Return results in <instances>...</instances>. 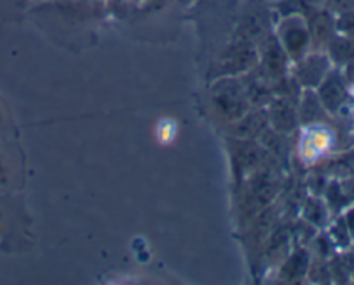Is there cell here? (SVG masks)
Listing matches in <instances>:
<instances>
[{
    "label": "cell",
    "instance_id": "cell-6",
    "mask_svg": "<svg viewBox=\"0 0 354 285\" xmlns=\"http://www.w3.org/2000/svg\"><path fill=\"white\" fill-rule=\"evenodd\" d=\"M235 144H237L234 147L235 172L241 176H245V178L254 172H258V169H261L263 166H266L268 159L272 158L259 142L239 138V142H235Z\"/></svg>",
    "mask_w": 354,
    "mask_h": 285
},
{
    "label": "cell",
    "instance_id": "cell-11",
    "mask_svg": "<svg viewBox=\"0 0 354 285\" xmlns=\"http://www.w3.org/2000/svg\"><path fill=\"white\" fill-rule=\"evenodd\" d=\"M308 270H310V256L304 249H297L286 258V263L280 270V279L286 282H294L306 275Z\"/></svg>",
    "mask_w": 354,
    "mask_h": 285
},
{
    "label": "cell",
    "instance_id": "cell-2",
    "mask_svg": "<svg viewBox=\"0 0 354 285\" xmlns=\"http://www.w3.org/2000/svg\"><path fill=\"white\" fill-rule=\"evenodd\" d=\"M275 35L290 61L297 62L301 57L306 55L311 35L308 23L301 14H287V16H283L282 21L277 24Z\"/></svg>",
    "mask_w": 354,
    "mask_h": 285
},
{
    "label": "cell",
    "instance_id": "cell-12",
    "mask_svg": "<svg viewBox=\"0 0 354 285\" xmlns=\"http://www.w3.org/2000/svg\"><path fill=\"white\" fill-rule=\"evenodd\" d=\"M308 28H310L311 38L325 42L330 40L332 35H334L335 24L327 12H318L311 17V21L308 23Z\"/></svg>",
    "mask_w": 354,
    "mask_h": 285
},
{
    "label": "cell",
    "instance_id": "cell-14",
    "mask_svg": "<svg viewBox=\"0 0 354 285\" xmlns=\"http://www.w3.org/2000/svg\"><path fill=\"white\" fill-rule=\"evenodd\" d=\"M304 218L310 221L311 225H324L327 220V213H325V208L320 201L310 199L304 204Z\"/></svg>",
    "mask_w": 354,
    "mask_h": 285
},
{
    "label": "cell",
    "instance_id": "cell-18",
    "mask_svg": "<svg viewBox=\"0 0 354 285\" xmlns=\"http://www.w3.org/2000/svg\"><path fill=\"white\" fill-rule=\"evenodd\" d=\"M353 280H354V273H353Z\"/></svg>",
    "mask_w": 354,
    "mask_h": 285
},
{
    "label": "cell",
    "instance_id": "cell-13",
    "mask_svg": "<svg viewBox=\"0 0 354 285\" xmlns=\"http://www.w3.org/2000/svg\"><path fill=\"white\" fill-rule=\"evenodd\" d=\"M287 246H289V234H287L286 230H282V228H277L268 242L266 256H268V258H279L280 252L286 251Z\"/></svg>",
    "mask_w": 354,
    "mask_h": 285
},
{
    "label": "cell",
    "instance_id": "cell-4",
    "mask_svg": "<svg viewBox=\"0 0 354 285\" xmlns=\"http://www.w3.org/2000/svg\"><path fill=\"white\" fill-rule=\"evenodd\" d=\"M259 62L258 66L263 69L266 76L273 82H280L287 76L289 71V55L283 50L282 44L279 42L275 33H268L258 44Z\"/></svg>",
    "mask_w": 354,
    "mask_h": 285
},
{
    "label": "cell",
    "instance_id": "cell-1",
    "mask_svg": "<svg viewBox=\"0 0 354 285\" xmlns=\"http://www.w3.org/2000/svg\"><path fill=\"white\" fill-rule=\"evenodd\" d=\"M211 100L216 113L230 123H235L251 111L241 76H218L211 85Z\"/></svg>",
    "mask_w": 354,
    "mask_h": 285
},
{
    "label": "cell",
    "instance_id": "cell-17",
    "mask_svg": "<svg viewBox=\"0 0 354 285\" xmlns=\"http://www.w3.org/2000/svg\"><path fill=\"white\" fill-rule=\"evenodd\" d=\"M0 218H2V213H0Z\"/></svg>",
    "mask_w": 354,
    "mask_h": 285
},
{
    "label": "cell",
    "instance_id": "cell-5",
    "mask_svg": "<svg viewBox=\"0 0 354 285\" xmlns=\"http://www.w3.org/2000/svg\"><path fill=\"white\" fill-rule=\"evenodd\" d=\"M280 192V178L275 169L263 166L261 169L249 175L248 194L256 208L265 210L273 203Z\"/></svg>",
    "mask_w": 354,
    "mask_h": 285
},
{
    "label": "cell",
    "instance_id": "cell-9",
    "mask_svg": "<svg viewBox=\"0 0 354 285\" xmlns=\"http://www.w3.org/2000/svg\"><path fill=\"white\" fill-rule=\"evenodd\" d=\"M318 89V99H320L324 109L328 113H337L342 106H344L346 99H348V90H346L344 80L341 78L339 73L328 71L324 82L317 86Z\"/></svg>",
    "mask_w": 354,
    "mask_h": 285
},
{
    "label": "cell",
    "instance_id": "cell-7",
    "mask_svg": "<svg viewBox=\"0 0 354 285\" xmlns=\"http://www.w3.org/2000/svg\"><path fill=\"white\" fill-rule=\"evenodd\" d=\"M330 71V59L324 54H310L301 57L296 62V71H294V78H296L297 85L303 89H317L325 76Z\"/></svg>",
    "mask_w": 354,
    "mask_h": 285
},
{
    "label": "cell",
    "instance_id": "cell-10",
    "mask_svg": "<svg viewBox=\"0 0 354 285\" xmlns=\"http://www.w3.org/2000/svg\"><path fill=\"white\" fill-rule=\"evenodd\" d=\"M270 127L268 116H266V111H249L245 116H242L241 120L235 121V137L237 138H245V140H256L259 138V135Z\"/></svg>",
    "mask_w": 354,
    "mask_h": 285
},
{
    "label": "cell",
    "instance_id": "cell-3",
    "mask_svg": "<svg viewBox=\"0 0 354 285\" xmlns=\"http://www.w3.org/2000/svg\"><path fill=\"white\" fill-rule=\"evenodd\" d=\"M259 62V54H258V45L252 44V42L244 40V38H239L235 44H232L227 50L221 55L220 66H218V76H242L248 71H251L252 68H256Z\"/></svg>",
    "mask_w": 354,
    "mask_h": 285
},
{
    "label": "cell",
    "instance_id": "cell-15",
    "mask_svg": "<svg viewBox=\"0 0 354 285\" xmlns=\"http://www.w3.org/2000/svg\"><path fill=\"white\" fill-rule=\"evenodd\" d=\"M9 182V169H7L6 159L0 154V187H6Z\"/></svg>",
    "mask_w": 354,
    "mask_h": 285
},
{
    "label": "cell",
    "instance_id": "cell-8",
    "mask_svg": "<svg viewBox=\"0 0 354 285\" xmlns=\"http://www.w3.org/2000/svg\"><path fill=\"white\" fill-rule=\"evenodd\" d=\"M266 116H268L270 128H273V130L282 135H287L296 130L297 123H299V114H297L296 104H294L290 97H273L272 102L268 104V109H266Z\"/></svg>",
    "mask_w": 354,
    "mask_h": 285
},
{
    "label": "cell",
    "instance_id": "cell-16",
    "mask_svg": "<svg viewBox=\"0 0 354 285\" xmlns=\"http://www.w3.org/2000/svg\"><path fill=\"white\" fill-rule=\"evenodd\" d=\"M344 221H346V227H348V230H349V235L354 237V210L349 211Z\"/></svg>",
    "mask_w": 354,
    "mask_h": 285
}]
</instances>
